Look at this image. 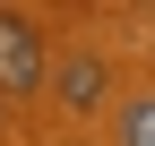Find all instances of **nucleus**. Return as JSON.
Listing matches in <instances>:
<instances>
[{"label": "nucleus", "instance_id": "f03ea898", "mask_svg": "<svg viewBox=\"0 0 155 146\" xmlns=\"http://www.w3.org/2000/svg\"><path fill=\"white\" fill-rule=\"evenodd\" d=\"M104 60H95V52H69L61 60V103H78V112H86V103H104Z\"/></svg>", "mask_w": 155, "mask_h": 146}, {"label": "nucleus", "instance_id": "7ed1b4c3", "mask_svg": "<svg viewBox=\"0 0 155 146\" xmlns=\"http://www.w3.org/2000/svg\"><path fill=\"white\" fill-rule=\"evenodd\" d=\"M121 146H155V95H138L121 112Z\"/></svg>", "mask_w": 155, "mask_h": 146}, {"label": "nucleus", "instance_id": "f257e3e1", "mask_svg": "<svg viewBox=\"0 0 155 146\" xmlns=\"http://www.w3.org/2000/svg\"><path fill=\"white\" fill-rule=\"evenodd\" d=\"M43 86V34L26 9H0V95H26Z\"/></svg>", "mask_w": 155, "mask_h": 146}]
</instances>
